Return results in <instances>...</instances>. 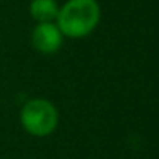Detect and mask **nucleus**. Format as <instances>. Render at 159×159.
<instances>
[{"instance_id": "nucleus-1", "label": "nucleus", "mask_w": 159, "mask_h": 159, "mask_svg": "<svg viewBox=\"0 0 159 159\" xmlns=\"http://www.w3.org/2000/svg\"><path fill=\"white\" fill-rule=\"evenodd\" d=\"M101 21V7L96 0H67L60 7L57 22L60 33L67 38H86Z\"/></svg>"}, {"instance_id": "nucleus-2", "label": "nucleus", "mask_w": 159, "mask_h": 159, "mask_svg": "<svg viewBox=\"0 0 159 159\" xmlns=\"http://www.w3.org/2000/svg\"><path fill=\"white\" fill-rule=\"evenodd\" d=\"M19 121L26 134L43 139L55 134L60 123V113L50 99L33 98L22 104L19 111Z\"/></svg>"}, {"instance_id": "nucleus-3", "label": "nucleus", "mask_w": 159, "mask_h": 159, "mask_svg": "<svg viewBox=\"0 0 159 159\" xmlns=\"http://www.w3.org/2000/svg\"><path fill=\"white\" fill-rule=\"evenodd\" d=\"M31 43L41 55H55L63 43V34L55 22H38L31 34Z\"/></svg>"}, {"instance_id": "nucleus-4", "label": "nucleus", "mask_w": 159, "mask_h": 159, "mask_svg": "<svg viewBox=\"0 0 159 159\" xmlns=\"http://www.w3.org/2000/svg\"><path fill=\"white\" fill-rule=\"evenodd\" d=\"M58 4L55 0H33L29 5L31 17L38 22H52L58 16Z\"/></svg>"}]
</instances>
